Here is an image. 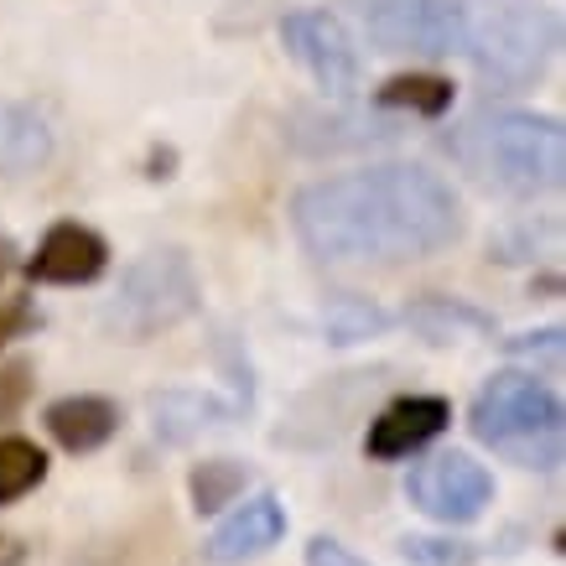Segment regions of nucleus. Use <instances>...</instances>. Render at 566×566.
<instances>
[{
    "mask_svg": "<svg viewBox=\"0 0 566 566\" xmlns=\"http://www.w3.org/2000/svg\"><path fill=\"white\" fill-rule=\"evenodd\" d=\"M406 499L437 525H473L494 504V473L473 463L468 452H437L411 468Z\"/></svg>",
    "mask_w": 566,
    "mask_h": 566,
    "instance_id": "nucleus-7",
    "label": "nucleus"
},
{
    "mask_svg": "<svg viewBox=\"0 0 566 566\" xmlns=\"http://www.w3.org/2000/svg\"><path fill=\"white\" fill-rule=\"evenodd\" d=\"M406 323L427 338V344H458V338H494V317L479 312L463 296H416L406 307Z\"/></svg>",
    "mask_w": 566,
    "mask_h": 566,
    "instance_id": "nucleus-16",
    "label": "nucleus"
},
{
    "mask_svg": "<svg viewBox=\"0 0 566 566\" xmlns=\"http://www.w3.org/2000/svg\"><path fill=\"white\" fill-rule=\"evenodd\" d=\"M48 479V452L27 437H0V504H17Z\"/></svg>",
    "mask_w": 566,
    "mask_h": 566,
    "instance_id": "nucleus-20",
    "label": "nucleus"
},
{
    "mask_svg": "<svg viewBox=\"0 0 566 566\" xmlns=\"http://www.w3.org/2000/svg\"><path fill=\"white\" fill-rule=\"evenodd\" d=\"M390 327V312L369 302V296H354V292H338L333 302L323 307V333L327 344H364Z\"/></svg>",
    "mask_w": 566,
    "mask_h": 566,
    "instance_id": "nucleus-19",
    "label": "nucleus"
},
{
    "mask_svg": "<svg viewBox=\"0 0 566 566\" xmlns=\"http://www.w3.org/2000/svg\"><path fill=\"white\" fill-rule=\"evenodd\" d=\"M172 172H177V151L172 146H151V151H146V177H151V182H167Z\"/></svg>",
    "mask_w": 566,
    "mask_h": 566,
    "instance_id": "nucleus-25",
    "label": "nucleus"
},
{
    "mask_svg": "<svg viewBox=\"0 0 566 566\" xmlns=\"http://www.w3.org/2000/svg\"><path fill=\"white\" fill-rule=\"evenodd\" d=\"M354 17L379 52H416V57L468 52L463 0H354Z\"/></svg>",
    "mask_w": 566,
    "mask_h": 566,
    "instance_id": "nucleus-6",
    "label": "nucleus"
},
{
    "mask_svg": "<svg viewBox=\"0 0 566 566\" xmlns=\"http://www.w3.org/2000/svg\"><path fill=\"white\" fill-rule=\"evenodd\" d=\"M281 535H286V510H281V499L260 494V499H250L244 510H234L219 531L208 535L203 556L213 566H240V562L265 556L271 546H281Z\"/></svg>",
    "mask_w": 566,
    "mask_h": 566,
    "instance_id": "nucleus-11",
    "label": "nucleus"
},
{
    "mask_svg": "<svg viewBox=\"0 0 566 566\" xmlns=\"http://www.w3.org/2000/svg\"><path fill=\"white\" fill-rule=\"evenodd\" d=\"M104 265H109V244H104L99 229H88V223H52L42 244H36V255L27 260V271L32 281H48V286H88V281H99Z\"/></svg>",
    "mask_w": 566,
    "mask_h": 566,
    "instance_id": "nucleus-10",
    "label": "nucleus"
},
{
    "mask_svg": "<svg viewBox=\"0 0 566 566\" xmlns=\"http://www.w3.org/2000/svg\"><path fill=\"white\" fill-rule=\"evenodd\" d=\"M447 427H452V406H447L442 395H400L395 406H385L369 421L364 452L379 458V463H395V458H411L427 442H437Z\"/></svg>",
    "mask_w": 566,
    "mask_h": 566,
    "instance_id": "nucleus-9",
    "label": "nucleus"
},
{
    "mask_svg": "<svg viewBox=\"0 0 566 566\" xmlns=\"http://www.w3.org/2000/svg\"><path fill=\"white\" fill-rule=\"evenodd\" d=\"M452 99H458V88H452V78H442V73H395V78H385V84L375 88V104L379 109H406V115H421V120H437V115H447L452 109Z\"/></svg>",
    "mask_w": 566,
    "mask_h": 566,
    "instance_id": "nucleus-17",
    "label": "nucleus"
},
{
    "mask_svg": "<svg viewBox=\"0 0 566 566\" xmlns=\"http://www.w3.org/2000/svg\"><path fill=\"white\" fill-rule=\"evenodd\" d=\"M292 229L323 265H411L463 234V203L421 161L317 177L292 198Z\"/></svg>",
    "mask_w": 566,
    "mask_h": 566,
    "instance_id": "nucleus-1",
    "label": "nucleus"
},
{
    "mask_svg": "<svg viewBox=\"0 0 566 566\" xmlns=\"http://www.w3.org/2000/svg\"><path fill=\"white\" fill-rule=\"evenodd\" d=\"M281 42L292 52L296 63L312 73V84L333 94V99H348L359 88V52H354V36L333 11H292L281 21Z\"/></svg>",
    "mask_w": 566,
    "mask_h": 566,
    "instance_id": "nucleus-8",
    "label": "nucleus"
},
{
    "mask_svg": "<svg viewBox=\"0 0 566 566\" xmlns=\"http://www.w3.org/2000/svg\"><path fill=\"white\" fill-rule=\"evenodd\" d=\"M447 151L473 182L510 198L556 192L566 172V136L562 120L535 109H473L452 125Z\"/></svg>",
    "mask_w": 566,
    "mask_h": 566,
    "instance_id": "nucleus-2",
    "label": "nucleus"
},
{
    "mask_svg": "<svg viewBox=\"0 0 566 566\" xmlns=\"http://www.w3.org/2000/svg\"><path fill=\"white\" fill-rule=\"evenodd\" d=\"M240 411L234 400H219L213 390H161L151 395V427L161 442H192L198 431L219 427Z\"/></svg>",
    "mask_w": 566,
    "mask_h": 566,
    "instance_id": "nucleus-14",
    "label": "nucleus"
},
{
    "mask_svg": "<svg viewBox=\"0 0 566 566\" xmlns=\"http://www.w3.org/2000/svg\"><path fill=\"white\" fill-rule=\"evenodd\" d=\"M0 566H27V541L11 531H0Z\"/></svg>",
    "mask_w": 566,
    "mask_h": 566,
    "instance_id": "nucleus-26",
    "label": "nucleus"
},
{
    "mask_svg": "<svg viewBox=\"0 0 566 566\" xmlns=\"http://www.w3.org/2000/svg\"><path fill=\"white\" fill-rule=\"evenodd\" d=\"M32 390V359H11L0 369V411H17Z\"/></svg>",
    "mask_w": 566,
    "mask_h": 566,
    "instance_id": "nucleus-23",
    "label": "nucleus"
},
{
    "mask_svg": "<svg viewBox=\"0 0 566 566\" xmlns=\"http://www.w3.org/2000/svg\"><path fill=\"white\" fill-rule=\"evenodd\" d=\"M250 468L240 463V458H208V463H198L188 473V499L198 515H219L223 504H234V499L250 489Z\"/></svg>",
    "mask_w": 566,
    "mask_h": 566,
    "instance_id": "nucleus-18",
    "label": "nucleus"
},
{
    "mask_svg": "<svg viewBox=\"0 0 566 566\" xmlns=\"http://www.w3.org/2000/svg\"><path fill=\"white\" fill-rule=\"evenodd\" d=\"M6 271H11V244H0V281H6ZM32 323H36V312L27 307V296H0V344L27 333Z\"/></svg>",
    "mask_w": 566,
    "mask_h": 566,
    "instance_id": "nucleus-22",
    "label": "nucleus"
},
{
    "mask_svg": "<svg viewBox=\"0 0 566 566\" xmlns=\"http://www.w3.org/2000/svg\"><path fill=\"white\" fill-rule=\"evenodd\" d=\"M504 354H510V359L546 364V369H556V364H562V327H541V333H520V338H510V344H504Z\"/></svg>",
    "mask_w": 566,
    "mask_h": 566,
    "instance_id": "nucleus-21",
    "label": "nucleus"
},
{
    "mask_svg": "<svg viewBox=\"0 0 566 566\" xmlns=\"http://www.w3.org/2000/svg\"><path fill=\"white\" fill-rule=\"evenodd\" d=\"M307 566H369V562H364V556H354V551H348L344 541H333V535H312Z\"/></svg>",
    "mask_w": 566,
    "mask_h": 566,
    "instance_id": "nucleus-24",
    "label": "nucleus"
},
{
    "mask_svg": "<svg viewBox=\"0 0 566 566\" xmlns=\"http://www.w3.org/2000/svg\"><path fill=\"white\" fill-rule=\"evenodd\" d=\"M48 431L63 452L78 458V452H94L120 431V406L104 400V395H63L48 406Z\"/></svg>",
    "mask_w": 566,
    "mask_h": 566,
    "instance_id": "nucleus-13",
    "label": "nucleus"
},
{
    "mask_svg": "<svg viewBox=\"0 0 566 566\" xmlns=\"http://www.w3.org/2000/svg\"><path fill=\"white\" fill-rule=\"evenodd\" d=\"M52 125L17 99H0V172L21 177L52 161Z\"/></svg>",
    "mask_w": 566,
    "mask_h": 566,
    "instance_id": "nucleus-15",
    "label": "nucleus"
},
{
    "mask_svg": "<svg viewBox=\"0 0 566 566\" xmlns=\"http://www.w3.org/2000/svg\"><path fill=\"white\" fill-rule=\"evenodd\" d=\"M562 400L541 375L525 369H504L473 395L468 427L483 447H494L499 458H510L520 468H541L556 473L562 468Z\"/></svg>",
    "mask_w": 566,
    "mask_h": 566,
    "instance_id": "nucleus-3",
    "label": "nucleus"
},
{
    "mask_svg": "<svg viewBox=\"0 0 566 566\" xmlns=\"http://www.w3.org/2000/svg\"><path fill=\"white\" fill-rule=\"evenodd\" d=\"M198 302H203V281L192 271V255L177 244H161V250H146L125 265L120 286L104 307V323L130 344H146L156 333L188 323Z\"/></svg>",
    "mask_w": 566,
    "mask_h": 566,
    "instance_id": "nucleus-5",
    "label": "nucleus"
},
{
    "mask_svg": "<svg viewBox=\"0 0 566 566\" xmlns=\"http://www.w3.org/2000/svg\"><path fill=\"white\" fill-rule=\"evenodd\" d=\"M468 57L489 88H531L562 48V21L546 0H463Z\"/></svg>",
    "mask_w": 566,
    "mask_h": 566,
    "instance_id": "nucleus-4",
    "label": "nucleus"
},
{
    "mask_svg": "<svg viewBox=\"0 0 566 566\" xmlns=\"http://www.w3.org/2000/svg\"><path fill=\"white\" fill-rule=\"evenodd\" d=\"M286 136L302 146V151L323 156V151H359V146H375V140H390L395 125L390 120H369L359 109H323V104H302L292 109V125Z\"/></svg>",
    "mask_w": 566,
    "mask_h": 566,
    "instance_id": "nucleus-12",
    "label": "nucleus"
}]
</instances>
